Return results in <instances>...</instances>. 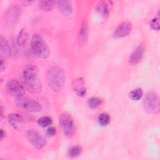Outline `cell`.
Returning a JSON list of instances; mask_svg holds the SVG:
<instances>
[{"label":"cell","mask_w":160,"mask_h":160,"mask_svg":"<svg viewBox=\"0 0 160 160\" xmlns=\"http://www.w3.org/2000/svg\"><path fill=\"white\" fill-rule=\"evenodd\" d=\"M47 81L49 87L54 91H61L66 83L64 71L58 66L50 67L47 72Z\"/></svg>","instance_id":"cell-1"},{"label":"cell","mask_w":160,"mask_h":160,"mask_svg":"<svg viewBox=\"0 0 160 160\" xmlns=\"http://www.w3.org/2000/svg\"><path fill=\"white\" fill-rule=\"evenodd\" d=\"M31 46L32 51L38 57L47 59L49 56V48L41 34H35L32 36L31 40Z\"/></svg>","instance_id":"cell-2"},{"label":"cell","mask_w":160,"mask_h":160,"mask_svg":"<svg viewBox=\"0 0 160 160\" xmlns=\"http://www.w3.org/2000/svg\"><path fill=\"white\" fill-rule=\"evenodd\" d=\"M144 110L149 113L156 114L159 112V98L154 92H149L144 97L142 101Z\"/></svg>","instance_id":"cell-3"},{"label":"cell","mask_w":160,"mask_h":160,"mask_svg":"<svg viewBox=\"0 0 160 160\" xmlns=\"http://www.w3.org/2000/svg\"><path fill=\"white\" fill-rule=\"evenodd\" d=\"M15 102L18 107L29 112H38L41 110L39 102L24 96L16 98Z\"/></svg>","instance_id":"cell-4"},{"label":"cell","mask_w":160,"mask_h":160,"mask_svg":"<svg viewBox=\"0 0 160 160\" xmlns=\"http://www.w3.org/2000/svg\"><path fill=\"white\" fill-rule=\"evenodd\" d=\"M59 124L64 134L67 138H71L75 132V126L71 114L67 112L62 113L59 117Z\"/></svg>","instance_id":"cell-5"},{"label":"cell","mask_w":160,"mask_h":160,"mask_svg":"<svg viewBox=\"0 0 160 160\" xmlns=\"http://www.w3.org/2000/svg\"><path fill=\"white\" fill-rule=\"evenodd\" d=\"M21 14V9L18 5L11 6L6 12L4 16V23L8 28L16 25L19 19Z\"/></svg>","instance_id":"cell-6"},{"label":"cell","mask_w":160,"mask_h":160,"mask_svg":"<svg viewBox=\"0 0 160 160\" xmlns=\"http://www.w3.org/2000/svg\"><path fill=\"white\" fill-rule=\"evenodd\" d=\"M26 136L31 144L38 149H41L46 146V139L34 129H29L26 132Z\"/></svg>","instance_id":"cell-7"},{"label":"cell","mask_w":160,"mask_h":160,"mask_svg":"<svg viewBox=\"0 0 160 160\" xmlns=\"http://www.w3.org/2000/svg\"><path fill=\"white\" fill-rule=\"evenodd\" d=\"M6 91L9 94L15 98L24 96L25 92L24 86L16 79H11L7 82Z\"/></svg>","instance_id":"cell-8"},{"label":"cell","mask_w":160,"mask_h":160,"mask_svg":"<svg viewBox=\"0 0 160 160\" xmlns=\"http://www.w3.org/2000/svg\"><path fill=\"white\" fill-rule=\"evenodd\" d=\"M22 81L26 89L29 92L33 94H39L42 91V84L41 79L38 77Z\"/></svg>","instance_id":"cell-9"},{"label":"cell","mask_w":160,"mask_h":160,"mask_svg":"<svg viewBox=\"0 0 160 160\" xmlns=\"http://www.w3.org/2000/svg\"><path fill=\"white\" fill-rule=\"evenodd\" d=\"M132 28V25L130 21H124L116 28L114 31L113 36L115 38H122L126 37L131 32Z\"/></svg>","instance_id":"cell-10"},{"label":"cell","mask_w":160,"mask_h":160,"mask_svg":"<svg viewBox=\"0 0 160 160\" xmlns=\"http://www.w3.org/2000/svg\"><path fill=\"white\" fill-rule=\"evenodd\" d=\"M145 52V48L142 44L138 46L129 58V64L133 66L138 64L142 59Z\"/></svg>","instance_id":"cell-11"},{"label":"cell","mask_w":160,"mask_h":160,"mask_svg":"<svg viewBox=\"0 0 160 160\" xmlns=\"http://www.w3.org/2000/svg\"><path fill=\"white\" fill-rule=\"evenodd\" d=\"M8 121L11 126L18 131H22L24 128V119L21 115L12 113L8 116Z\"/></svg>","instance_id":"cell-12"},{"label":"cell","mask_w":160,"mask_h":160,"mask_svg":"<svg viewBox=\"0 0 160 160\" xmlns=\"http://www.w3.org/2000/svg\"><path fill=\"white\" fill-rule=\"evenodd\" d=\"M39 69L34 64H28L26 65L22 72V80H27L34 79L38 77Z\"/></svg>","instance_id":"cell-13"},{"label":"cell","mask_w":160,"mask_h":160,"mask_svg":"<svg viewBox=\"0 0 160 160\" xmlns=\"http://www.w3.org/2000/svg\"><path fill=\"white\" fill-rule=\"evenodd\" d=\"M72 88L74 91L79 96L82 97L86 94V88L82 78H78L74 79L72 82Z\"/></svg>","instance_id":"cell-14"},{"label":"cell","mask_w":160,"mask_h":160,"mask_svg":"<svg viewBox=\"0 0 160 160\" xmlns=\"http://www.w3.org/2000/svg\"><path fill=\"white\" fill-rule=\"evenodd\" d=\"M111 1H99L96 7V11L104 18H107L111 11Z\"/></svg>","instance_id":"cell-15"},{"label":"cell","mask_w":160,"mask_h":160,"mask_svg":"<svg viewBox=\"0 0 160 160\" xmlns=\"http://www.w3.org/2000/svg\"><path fill=\"white\" fill-rule=\"evenodd\" d=\"M57 6L61 13L64 16H69L72 12V7L69 1H57Z\"/></svg>","instance_id":"cell-16"},{"label":"cell","mask_w":160,"mask_h":160,"mask_svg":"<svg viewBox=\"0 0 160 160\" xmlns=\"http://www.w3.org/2000/svg\"><path fill=\"white\" fill-rule=\"evenodd\" d=\"M88 38V22L86 20H84L80 28L79 32V41L82 44H86Z\"/></svg>","instance_id":"cell-17"},{"label":"cell","mask_w":160,"mask_h":160,"mask_svg":"<svg viewBox=\"0 0 160 160\" xmlns=\"http://www.w3.org/2000/svg\"><path fill=\"white\" fill-rule=\"evenodd\" d=\"M0 49L5 57L9 58L11 55V49L7 39L3 36L0 38Z\"/></svg>","instance_id":"cell-18"},{"label":"cell","mask_w":160,"mask_h":160,"mask_svg":"<svg viewBox=\"0 0 160 160\" xmlns=\"http://www.w3.org/2000/svg\"><path fill=\"white\" fill-rule=\"evenodd\" d=\"M39 7L44 11H51L57 5V1H39Z\"/></svg>","instance_id":"cell-19"},{"label":"cell","mask_w":160,"mask_h":160,"mask_svg":"<svg viewBox=\"0 0 160 160\" xmlns=\"http://www.w3.org/2000/svg\"><path fill=\"white\" fill-rule=\"evenodd\" d=\"M29 38L28 32L26 29H22L19 33L17 38V43L19 46L24 45L28 41Z\"/></svg>","instance_id":"cell-20"},{"label":"cell","mask_w":160,"mask_h":160,"mask_svg":"<svg viewBox=\"0 0 160 160\" xmlns=\"http://www.w3.org/2000/svg\"><path fill=\"white\" fill-rule=\"evenodd\" d=\"M111 121V118L109 115L106 112H102L98 116L99 124L102 126H106L109 124Z\"/></svg>","instance_id":"cell-21"},{"label":"cell","mask_w":160,"mask_h":160,"mask_svg":"<svg viewBox=\"0 0 160 160\" xmlns=\"http://www.w3.org/2000/svg\"><path fill=\"white\" fill-rule=\"evenodd\" d=\"M52 123V119L50 116H42L38 120V124L39 126L45 128L51 125Z\"/></svg>","instance_id":"cell-22"},{"label":"cell","mask_w":160,"mask_h":160,"mask_svg":"<svg viewBox=\"0 0 160 160\" xmlns=\"http://www.w3.org/2000/svg\"><path fill=\"white\" fill-rule=\"evenodd\" d=\"M143 95V91L141 88H136L131 91L129 93L130 98L134 101L139 100Z\"/></svg>","instance_id":"cell-23"},{"label":"cell","mask_w":160,"mask_h":160,"mask_svg":"<svg viewBox=\"0 0 160 160\" xmlns=\"http://www.w3.org/2000/svg\"><path fill=\"white\" fill-rule=\"evenodd\" d=\"M102 104V100L98 97H91L88 101V104L91 108H96Z\"/></svg>","instance_id":"cell-24"},{"label":"cell","mask_w":160,"mask_h":160,"mask_svg":"<svg viewBox=\"0 0 160 160\" xmlns=\"http://www.w3.org/2000/svg\"><path fill=\"white\" fill-rule=\"evenodd\" d=\"M82 152V149L80 146H72L68 151V154L71 158H76L81 154Z\"/></svg>","instance_id":"cell-25"},{"label":"cell","mask_w":160,"mask_h":160,"mask_svg":"<svg viewBox=\"0 0 160 160\" xmlns=\"http://www.w3.org/2000/svg\"><path fill=\"white\" fill-rule=\"evenodd\" d=\"M150 26L151 28L153 30L159 31V27H160V23H159V18H155L152 19L150 22Z\"/></svg>","instance_id":"cell-26"},{"label":"cell","mask_w":160,"mask_h":160,"mask_svg":"<svg viewBox=\"0 0 160 160\" xmlns=\"http://www.w3.org/2000/svg\"><path fill=\"white\" fill-rule=\"evenodd\" d=\"M56 132H57V130L55 127L50 126L46 129V136L48 137H52L54 135H56Z\"/></svg>","instance_id":"cell-27"},{"label":"cell","mask_w":160,"mask_h":160,"mask_svg":"<svg viewBox=\"0 0 160 160\" xmlns=\"http://www.w3.org/2000/svg\"><path fill=\"white\" fill-rule=\"evenodd\" d=\"M0 66H1V71H2L4 69V68H5V61H4V59H3V58L2 57V56H1V58H0Z\"/></svg>","instance_id":"cell-28"},{"label":"cell","mask_w":160,"mask_h":160,"mask_svg":"<svg viewBox=\"0 0 160 160\" xmlns=\"http://www.w3.org/2000/svg\"><path fill=\"white\" fill-rule=\"evenodd\" d=\"M21 2L22 4V5L26 6H28L31 5L34 2V1L27 0V1H21Z\"/></svg>","instance_id":"cell-29"},{"label":"cell","mask_w":160,"mask_h":160,"mask_svg":"<svg viewBox=\"0 0 160 160\" xmlns=\"http://www.w3.org/2000/svg\"><path fill=\"white\" fill-rule=\"evenodd\" d=\"M6 132L4 131V129H1V132H0V138L1 140H2L6 137Z\"/></svg>","instance_id":"cell-30"},{"label":"cell","mask_w":160,"mask_h":160,"mask_svg":"<svg viewBox=\"0 0 160 160\" xmlns=\"http://www.w3.org/2000/svg\"><path fill=\"white\" fill-rule=\"evenodd\" d=\"M4 109H3V107L1 106V118H3V116H4Z\"/></svg>","instance_id":"cell-31"}]
</instances>
